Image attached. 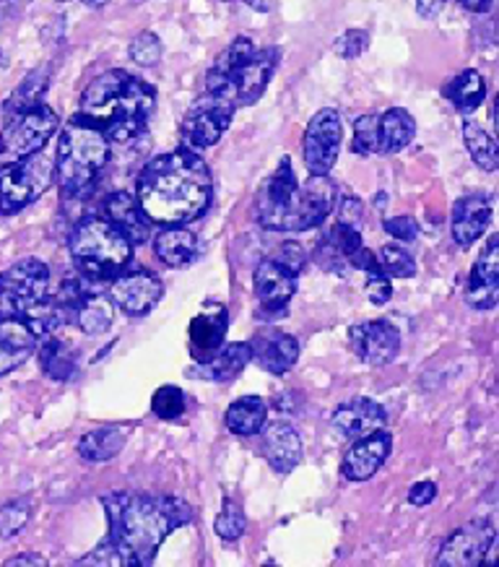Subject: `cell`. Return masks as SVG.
Returning <instances> with one entry per match:
<instances>
[{
    "label": "cell",
    "instance_id": "obj_1",
    "mask_svg": "<svg viewBox=\"0 0 499 567\" xmlns=\"http://www.w3.org/2000/svg\"><path fill=\"white\" fill-rule=\"evenodd\" d=\"M211 198V169L188 148L154 156L138 175L136 200L152 224L180 227L196 221L208 212Z\"/></svg>",
    "mask_w": 499,
    "mask_h": 567
},
{
    "label": "cell",
    "instance_id": "obj_2",
    "mask_svg": "<svg viewBox=\"0 0 499 567\" xmlns=\"http://www.w3.org/2000/svg\"><path fill=\"white\" fill-rule=\"evenodd\" d=\"M102 507L110 520L104 544L125 567H152L162 542L193 520V507L180 497L113 492Z\"/></svg>",
    "mask_w": 499,
    "mask_h": 567
},
{
    "label": "cell",
    "instance_id": "obj_3",
    "mask_svg": "<svg viewBox=\"0 0 499 567\" xmlns=\"http://www.w3.org/2000/svg\"><path fill=\"white\" fill-rule=\"evenodd\" d=\"M156 107V92L128 71H107L81 94V117L96 125L110 144H133L144 136Z\"/></svg>",
    "mask_w": 499,
    "mask_h": 567
},
{
    "label": "cell",
    "instance_id": "obj_4",
    "mask_svg": "<svg viewBox=\"0 0 499 567\" xmlns=\"http://www.w3.org/2000/svg\"><path fill=\"white\" fill-rule=\"evenodd\" d=\"M276 65H279V50H256L250 37H237L208 69L206 94L229 102L235 110L248 107L263 96Z\"/></svg>",
    "mask_w": 499,
    "mask_h": 567
},
{
    "label": "cell",
    "instance_id": "obj_5",
    "mask_svg": "<svg viewBox=\"0 0 499 567\" xmlns=\"http://www.w3.org/2000/svg\"><path fill=\"white\" fill-rule=\"evenodd\" d=\"M113 144L107 136L86 121V117H71L61 133L58 146V183L65 200L84 198L94 183L100 181L102 169L107 167Z\"/></svg>",
    "mask_w": 499,
    "mask_h": 567
},
{
    "label": "cell",
    "instance_id": "obj_6",
    "mask_svg": "<svg viewBox=\"0 0 499 567\" xmlns=\"http://www.w3.org/2000/svg\"><path fill=\"white\" fill-rule=\"evenodd\" d=\"M69 248L73 266L92 281L117 279L133 258V245L102 216L79 221L71 233Z\"/></svg>",
    "mask_w": 499,
    "mask_h": 567
},
{
    "label": "cell",
    "instance_id": "obj_7",
    "mask_svg": "<svg viewBox=\"0 0 499 567\" xmlns=\"http://www.w3.org/2000/svg\"><path fill=\"white\" fill-rule=\"evenodd\" d=\"M336 206V183L331 177H310L302 188L268 208H256L252 216L271 233H308L323 224Z\"/></svg>",
    "mask_w": 499,
    "mask_h": 567
},
{
    "label": "cell",
    "instance_id": "obj_8",
    "mask_svg": "<svg viewBox=\"0 0 499 567\" xmlns=\"http://www.w3.org/2000/svg\"><path fill=\"white\" fill-rule=\"evenodd\" d=\"M58 125H61V117L44 102L9 115V123L0 131V167L42 154L44 144L55 136Z\"/></svg>",
    "mask_w": 499,
    "mask_h": 567
},
{
    "label": "cell",
    "instance_id": "obj_9",
    "mask_svg": "<svg viewBox=\"0 0 499 567\" xmlns=\"http://www.w3.org/2000/svg\"><path fill=\"white\" fill-rule=\"evenodd\" d=\"M50 295V268L40 258H24L0 271V318H24Z\"/></svg>",
    "mask_w": 499,
    "mask_h": 567
},
{
    "label": "cell",
    "instance_id": "obj_10",
    "mask_svg": "<svg viewBox=\"0 0 499 567\" xmlns=\"http://www.w3.org/2000/svg\"><path fill=\"white\" fill-rule=\"evenodd\" d=\"M55 181V164L44 154L0 167V216H13L34 204Z\"/></svg>",
    "mask_w": 499,
    "mask_h": 567
},
{
    "label": "cell",
    "instance_id": "obj_11",
    "mask_svg": "<svg viewBox=\"0 0 499 567\" xmlns=\"http://www.w3.org/2000/svg\"><path fill=\"white\" fill-rule=\"evenodd\" d=\"M341 138H344V125L339 110L325 107L312 115L302 138L304 167L310 169V177H328L333 164L339 162Z\"/></svg>",
    "mask_w": 499,
    "mask_h": 567
},
{
    "label": "cell",
    "instance_id": "obj_12",
    "mask_svg": "<svg viewBox=\"0 0 499 567\" xmlns=\"http://www.w3.org/2000/svg\"><path fill=\"white\" fill-rule=\"evenodd\" d=\"M235 107L225 100H216V96L206 94L196 100L185 112L183 117V141L188 152L198 154L204 148L219 144V138L225 136L229 125H232Z\"/></svg>",
    "mask_w": 499,
    "mask_h": 567
},
{
    "label": "cell",
    "instance_id": "obj_13",
    "mask_svg": "<svg viewBox=\"0 0 499 567\" xmlns=\"http://www.w3.org/2000/svg\"><path fill=\"white\" fill-rule=\"evenodd\" d=\"M495 536L497 532L491 520H468L466 526H460L458 532L448 536V542L437 551L435 567H484Z\"/></svg>",
    "mask_w": 499,
    "mask_h": 567
},
{
    "label": "cell",
    "instance_id": "obj_14",
    "mask_svg": "<svg viewBox=\"0 0 499 567\" xmlns=\"http://www.w3.org/2000/svg\"><path fill=\"white\" fill-rule=\"evenodd\" d=\"M252 287H256L260 320L284 318L289 302L297 292V274L287 271L273 258H266L260 260L256 274H252Z\"/></svg>",
    "mask_w": 499,
    "mask_h": 567
},
{
    "label": "cell",
    "instance_id": "obj_15",
    "mask_svg": "<svg viewBox=\"0 0 499 567\" xmlns=\"http://www.w3.org/2000/svg\"><path fill=\"white\" fill-rule=\"evenodd\" d=\"M349 341H352L356 357L362 362L372 364V368H383L391 364L401 352V333L391 320H367V323L354 326L349 331Z\"/></svg>",
    "mask_w": 499,
    "mask_h": 567
},
{
    "label": "cell",
    "instance_id": "obj_16",
    "mask_svg": "<svg viewBox=\"0 0 499 567\" xmlns=\"http://www.w3.org/2000/svg\"><path fill=\"white\" fill-rule=\"evenodd\" d=\"M162 300V281L152 271H125L113 281L110 302H115L125 316L144 318Z\"/></svg>",
    "mask_w": 499,
    "mask_h": 567
},
{
    "label": "cell",
    "instance_id": "obj_17",
    "mask_svg": "<svg viewBox=\"0 0 499 567\" xmlns=\"http://www.w3.org/2000/svg\"><path fill=\"white\" fill-rule=\"evenodd\" d=\"M499 302V237L491 235L487 248L481 250L479 260L471 268L466 287L468 308L487 312L495 310Z\"/></svg>",
    "mask_w": 499,
    "mask_h": 567
},
{
    "label": "cell",
    "instance_id": "obj_18",
    "mask_svg": "<svg viewBox=\"0 0 499 567\" xmlns=\"http://www.w3.org/2000/svg\"><path fill=\"white\" fill-rule=\"evenodd\" d=\"M248 347L250 360L271 375H287L300 360V341L292 333L276 331V328L258 331Z\"/></svg>",
    "mask_w": 499,
    "mask_h": 567
},
{
    "label": "cell",
    "instance_id": "obj_19",
    "mask_svg": "<svg viewBox=\"0 0 499 567\" xmlns=\"http://www.w3.org/2000/svg\"><path fill=\"white\" fill-rule=\"evenodd\" d=\"M393 451V435L391 432L380 430L375 435L356 440L349 447L344 461H341V474L349 482H367L375 476Z\"/></svg>",
    "mask_w": 499,
    "mask_h": 567
},
{
    "label": "cell",
    "instance_id": "obj_20",
    "mask_svg": "<svg viewBox=\"0 0 499 567\" xmlns=\"http://www.w3.org/2000/svg\"><path fill=\"white\" fill-rule=\"evenodd\" d=\"M229 328V312L225 305L211 302L190 320L188 336H190V354L196 364L211 360V357L225 347Z\"/></svg>",
    "mask_w": 499,
    "mask_h": 567
},
{
    "label": "cell",
    "instance_id": "obj_21",
    "mask_svg": "<svg viewBox=\"0 0 499 567\" xmlns=\"http://www.w3.org/2000/svg\"><path fill=\"white\" fill-rule=\"evenodd\" d=\"M385 422H387L385 409L380 406L377 401L364 399V395L344 401V404H341L331 416L333 430H336L341 437L354 440V443L362 437L375 435V432L385 427Z\"/></svg>",
    "mask_w": 499,
    "mask_h": 567
},
{
    "label": "cell",
    "instance_id": "obj_22",
    "mask_svg": "<svg viewBox=\"0 0 499 567\" xmlns=\"http://www.w3.org/2000/svg\"><path fill=\"white\" fill-rule=\"evenodd\" d=\"M102 219H107L131 245H144L152 237V221L141 212L136 196L125 190L110 193Z\"/></svg>",
    "mask_w": 499,
    "mask_h": 567
},
{
    "label": "cell",
    "instance_id": "obj_23",
    "mask_svg": "<svg viewBox=\"0 0 499 567\" xmlns=\"http://www.w3.org/2000/svg\"><path fill=\"white\" fill-rule=\"evenodd\" d=\"M491 224V204L487 196H464L453 206V240L458 248H471Z\"/></svg>",
    "mask_w": 499,
    "mask_h": 567
},
{
    "label": "cell",
    "instance_id": "obj_24",
    "mask_svg": "<svg viewBox=\"0 0 499 567\" xmlns=\"http://www.w3.org/2000/svg\"><path fill=\"white\" fill-rule=\"evenodd\" d=\"M263 453L273 472L289 474L302 461V440L292 424L273 422L263 427Z\"/></svg>",
    "mask_w": 499,
    "mask_h": 567
},
{
    "label": "cell",
    "instance_id": "obj_25",
    "mask_svg": "<svg viewBox=\"0 0 499 567\" xmlns=\"http://www.w3.org/2000/svg\"><path fill=\"white\" fill-rule=\"evenodd\" d=\"M37 336L19 318H0V378L21 368L37 349Z\"/></svg>",
    "mask_w": 499,
    "mask_h": 567
},
{
    "label": "cell",
    "instance_id": "obj_26",
    "mask_svg": "<svg viewBox=\"0 0 499 567\" xmlns=\"http://www.w3.org/2000/svg\"><path fill=\"white\" fill-rule=\"evenodd\" d=\"M250 364V347L237 341V344H225L211 360L200 362L190 372L200 380H211V383H229Z\"/></svg>",
    "mask_w": 499,
    "mask_h": 567
},
{
    "label": "cell",
    "instance_id": "obj_27",
    "mask_svg": "<svg viewBox=\"0 0 499 567\" xmlns=\"http://www.w3.org/2000/svg\"><path fill=\"white\" fill-rule=\"evenodd\" d=\"M154 252L164 266L185 268L198 258V237L185 227H167L154 237Z\"/></svg>",
    "mask_w": 499,
    "mask_h": 567
},
{
    "label": "cell",
    "instance_id": "obj_28",
    "mask_svg": "<svg viewBox=\"0 0 499 567\" xmlns=\"http://www.w3.org/2000/svg\"><path fill=\"white\" fill-rule=\"evenodd\" d=\"M268 422V404L260 395H242L235 404H229L225 414V424L229 432L240 437H252L263 432Z\"/></svg>",
    "mask_w": 499,
    "mask_h": 567
},
{
    "label": "cell",
    "instance_id": "obj_29",
    "mask_svg": "<svg viewBox=\"0 0 499 567\" xmlns=\"http://www.w3.org/2000/svg\"><path fill=\"white\" fill-rule=\"evenodd\" d=\"M125 440H128V432L123 427H96L79 440V456L89 461V464H104V461H113L117 453L125 447Z\"/></svg>",
    "mask_w": 499,
    "mask_h": 567
},
{
    "label": "cell",
    "instance_id": "obj_30",
    "mask_svg": "<svg viewBox=\"0 0 499 567\" xmlns=\"http://www.w3.org/2000/svg\"><path fill=\"white\" fill-rule=\"evenodd\" d=\"M416 136V123L412 112L404 107H391L380 117V154H398L412 144Z\"/></svg>",
    "mask_w": 499,
    "mask_h": 567
},
{
    "label": "cell",
    "instance_id": "obj_31",
    "mask_svg": "<svg viewBox=\"0 0 499 567\" xmlns=\"http://www.w3.org/2000/svg\"><path fill=\"white\" fill-rule=\"evenodd\" d=\"M40 368L50 380L65 383V380L76 378L79 372L76 352H73L69 341L58 339V336H48L44 344L40 347Z\"/></svg>",
    "mask_w": 499,
    "mask_h": 567
},
{
    "label": "cell",
    "instance_id": "obj_32",
    "mask_svg": "<svg viewBox=\"0 0 499 567\" xmlns=\"http://www.w3.org/2000/svg\"><path fill=\"white\" fill-rule=\"evenodd\" d=\"M445 96L453 102V107L468 115V112L479 110L487 100V81L479 71H464L445 86Z\"/></svg>",
    "mask_w": 499,
    "mask_h": 567
},
{
    "label": "cell",
    "instance_id": "obj_33",
    "mask_svg": "<svg viewBox=\"0 0 499 567\" xmlns=\"http://www.w3.org/2000/svg\"><path fill=\"white\" fill-rule=\"evenodd\" d=\"M113 320H115V308L107 295L84 292V300H81L79 312H76V326L86 336H100L113 326Z\"/></svg>",
    "mask_w": 499,
    "mask_h": 567
},
{
    "label": "cell",
    "instance_id": "obj_34",
    "mask_svg": "<svg viewBox=\"0 0 499 567\" xmlns=\"http://www.w3.org/2000/svg\"><path fill=\"white\" fill-rule=\"evenodd\" d=\"M464 141H466L468 154H471V159L479 164L484 173H495V169L499 167V154H497L495 138H491L479 123L466 121L464 123Z\"/></svg>",
    "mask_w": 499,
    "mask_h": 567
},
{
    "label": "cell",
    "instance_id": "obj_35",
    "mask_svg": "<svg viewBox=\"0 0 499 567\" xmlns=\"http://www.w3.org/2000/svg\"><path fill=\"white\" fill-rule=\"evenodd\" d=\"M48 84H50V69L44 65V69H37L29 73V76L21 81V86L17 89L9 96V102H6V112L9 115H17L21 110H29L34 107V104H42V96L48 92Z\"/></svg>",
    "mask_w": 499,
    "mask_h": 567
},
{
    "label": "cell",
    "instance_id": "obj_36",
    "mask_svg": "<svg viewBox=\"0 0 499 567\" xmlns=\"http://www.w3.org/2000/svg\"><path fill=\"white\" fill-rule=\"evenodd\" d=\"M377 268L387 279H412V276H416V260L401 245H383L377 256Z\"/></svg>",
    "mask_w": 499,
    "mask_h": 567
},
{
    "label": "cell",
    "instance_id": "obj_37",
    "mask_svg": "<svg viewBox=\"0 0 499 567\" xmlns=\"http://www.w3.org/2000/svg\"><path fill=\"white\" fill-rule=\"evenodd\" d=\"M32 518V505L29 499H9L0 503V539H13L24 532V526Z\"/></svg>",
    "mask_w": 499,
    "mask_h": 567
},
{
    "label": "cell",
    "instance_id": "obj_38",
    "mask_svg": "<svg viewBox=\"0 0 499 567\" xmlns=\"http://www.w3.org/2000/svg\"><path fill=\"white\" fill-rule=\"evenodd\" d=\"M214 528L225 542H237L245 532H248V518H245L242 507L237 505L235 499H225V507H221V513L216 516Z\"/></svg>",
    "mask_w": 499,
    "mask_h": 567
},
{
    "label": "cell",
    "instance_id": "obj_39",
    "mask_svg": "<svg viewBox=\"0 0 499 567\" xmlns=\"http://www.w3.org/2000/svg\"><path fill=\"white\" fill-rule=\"evenodd\" d=\"M185 406H188V401H185V393L177 385H162L152 399V412L164 422H173L177 416H183Z\"/></svg>",
    "mask_w": 499,
    "mask_h": 567
},
{
    "label": "cell",
    "instance_id": "obj_40",
    "mask_svg": "<svg viewBox=\"0 0 499 567\" xmlns=\"http://www.w3.org/2000/svg\"><path fill=\"white\" fill-rule=\"evenodd\" d=\"M352 152L360 156L380 154V117L377 115H362L354 123V144Z\"/></svg>",
    "mask_w": 499,
    "mask_h": 567
},
{
    "label": "cell",
    "instance_id": "obj_41",
    "mask_svg": "<svg viewBox=\"0 0 499 567\" xmlns=\"http://www.w3.org/2000/svg\"><path fill=\"white\" fill-rule=\"evenodd\" d=\"M162 40L154 32H141L136 40L131 42V61H136L138 65H146L152 69L162 61Z\"/></svg>",
    "mask_w": 499,
    "mask_h": 567
},
{
    "label": "cell",
    "instance_id": "obj_42",
    "mask_svg": "<svg viewBox=\"0 0 499 567\" xmlns=\"http://www.w3.org/2000/svg\"><path fill=\"white\" fill-rule=\"evenodd\" d=\"M370 44V34L364 32V29H349L336 40V52L344 61H354V58H360L364 50H367Z\"/></svg>",
    "mask_w": 499,
    "mask_h": 567
},
{
    "label": "cell",
    "instance_id": "obj_43",
    "mask_svg": "<svg viewBox=\"0 0 499 567\" xmlns=\"http://www.w3.org/2000/svg\"><path fill=\"white\" fill-rule=\"evenodd\" d=\"M385 233L391 237H396L401 243H414L419 237V224L412 216H396V219H387L385 224Z\"/></svg>",
    "mask_w": 499,
    "mask_h": 567
},
{
    "label": "cell",
    "instance_id": "obj_44",
    "mask_svg": "<svg viewBox=\"0 0 499 567\" xmlns=\"http://www.w3.org/2000/svg\"><path fill=\"white\" fill-rule=\"evenodd\" d=\"M273 260H276V264H279V266H284L287 271L300 274L302 266L308 264V252H304V248H302L300 243H284V245H281L279 256H276Z\"/></svg>",
    "mask_w": 499,
    "mask_h": 567
},
{
    "label": "cell",
    "instance_id": "obj_45",
    "mask_svg": "<svg viewBox=\"0 0 499 567\" xmlns=\"http://www.w3.org/2000/svg\"><path fill=\"white\" fill-rule=\"evenodd\" d=\"M367 297H370V302H375V305H385L393 297L391 279H387L380 268L377 271L367 274Z\"/></svg>",
    "mask_w": 499,
    "mask_h": 567
},
{
    "label": "cell",
    "instance_id": "obj_46",
    "mask_svg": "<svg viewBox=\"0 0 499 567\" xmlns=\"http://www.w3.org/2000/svg\"><path fill=\"white\" fill-rule=\"evenodd\" d=\"M362 216H364V206H362L360 198L346 196L344 200H341V206H339V224H344V227H352V229H360Z\"/></svg>",
    "mask_w": 499,
    "mask_h": 567
},
{
    "label": "cell",
    "instance_id": "obj_47",
    "mask_svg": "<svg viewBox=\"0 0 499 567\" xmlns=\"http://www.w3.org/2000/svg\"><path fill=\"white\" fill-rule=\"evenodd\" d=\"M437 497V484L435 482H416L412 489H408V503L416 505V507H424L429 503H435Z\"/></svg>",
    "mask_w": 499,
    "mask_h": 567
},
{
    "label": "cell",
    "instance_id": "obj_48",
    "mask_svg": "<svg viewBox=\"0 0 499 567\" xmlns=\"http://www.w3.org/2000/svg\"><path fill=\"white\" fill-rule=\"evenodd\" d=\"M3 567H50V563L40 555H17L11 557Z\"/></svg>",
    "mask_w": 499,
    "mask_h": 567
},
{
    "label": "cell",
    "instance_id": "obj_49",
    "mask_svg": "<svg viewBox=\"0 0 499 567\" xmlns=\"http://www.w3.org/2000/svg\"><path fill=\"white\" fill-rule=\"evenodd\" d=\"M439 9H443V3H416V11H419L424 19H432V17H437Z\"/></svg>",
    "mask_w": 499,
    "mask_h": 567
},
{
    "label": "cell",
    "instance_id": "obj_50",
    "mask_svg": "<svg viewBox=\"0 0 499 567\" xmlns=\"http://www.w3.org/2000/svg\"><path fill=\"white\" fill-rule=\"evenodd\" d=\"M464 9L471 11V13H487V11L495 9V3H466Z\"/></svg>",
    "mask_w": 499,
    "mask_h": 567
},
{
    "label": "cell",
    "instance_id": "obj_51",
    "mask_svg": "<svg viewBox=\"0 0 499 567\" xmlns=\"http://www.w3.org/2000/svg\"><path fill=\"white\" fill-rule=\"evenodd\" d=\"M266 567H276V565H266Z\"/></svg>",
    "mask_w": 499,
    "mask_h": 567
}]
</instances>
